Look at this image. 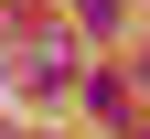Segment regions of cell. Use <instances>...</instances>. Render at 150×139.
<instances>
[{
    "instance_id": "obj_1",
    "label": "cell",
    "mask_w": 150,
    "mask_h": 139,
    "mask_svg": "<svg viewBox=\"0 0 150 139\" xmlns=\"http://www.w3.org/2000/svg\"><path fill=\"white\" fill-rule=\"evenodd\" d=\"M75 96H86L97 118H118V107H129V75H75Z\"/></svg>"
},
{
    "instance_id": "obj_2",
    "label": "cell",
    "mask_w": 150,
    "mask_h": 139,
    "mask_svg": "<svg viewBox=\"0 0 150 139\" xmlns=\"http://www.w3.org/2000/svg\"><path fill=\"white\" fill-rule=\"evenodd\" d=\"M64 11H75L86 32H107V22H118V0H64Z\"/></svg>"
}]
</instances>
